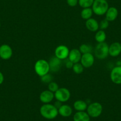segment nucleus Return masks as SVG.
Instances as JSON below:
<instances>
[{
	"label": "nucleus",
	"instance_id": "8",
	"mask_svg": "<svg viewBox=\"0 0 121 121\" xmlns=\"http://www.w3.org/2000/svg\"><path fill=\"white\" fill-rule=\"evenodd\" d=\"M80 62L84 68H90V67H92L95 63V57L92 53L82 54Z\"/></svg>",
	"mask_w": 121,
	"mask_h": 121
},
{
	"label": "nucleus",
	"instance_id": "9",
	"mask_svg": "<svg viewBox=\"0 0 121 121\" xmlns=\"http://www.w3.org/2000/svg\"><path fill=\"white\" fill-rule=\"evenodd\" d=\"M110 78L114 84H121V65L116 66L112 69Z\"/></svg>",
	"mask_w": 121,
	"mask_h": 121
},
{
	"label": "nucleus",
	"instance_id": "25",
	"mask_svg": "<svg viewBox=\"0 0 121 121\" xmlns=\"http://www.w3.org/2000/svg\"><path fill=\"white\" fill-rule=\"evenodd\" d=\"M40 79H41V81L43 83L49 84L52 81V80H53V77H52V75L51 74L48 73V74L41 77Z\"/></svg>",
	"mask_w": 121,
	"mask_h": 121
},
{
	"label": "nucleus",
	"instance_id": "29",
	"mask_svg": "<svg viewBox=\"0 0 121 121\" xmlns=\"http://www.w3.org/2000/svg\"><path fill=\"white\" fill-rule=\"evenodd\" d=\"M74 64L73 63V62H72L71 60H69V59H68V61L66 62L65 66L68 69H71V68H73V65H74Z\"/></svg>",
	"mask_w": 121,
	"mask_h": 121
},
{
	"label": "nucleus",
	"instance_id": "3",
	"mask_svg": "<svg viewBox=\"0 0 121 121\" xmlns=\"http://www.w3.org/2000/svg\"><path fill=\"white\" fill-rule=\"evenodd\" d=\"M35 71L37 75L40 77L48 74L50 71V67L49 62L45 59H39L35 64Z\"/></svg>",
	"mask_w": 121,
	"mask_h": 121
},
{
	"label": "nucleus",
	"instance_id": "31",
	"mask_svg": "<svg viewBox=\"0 0 121 121\" xmlns=\"http://www.w3.org/2000/svg\"><path fill=\"white\" fill-rule=\"evenodd\" d=\"M4 80V75H3V74L1 73V72L0 71V85L2 84L3 83Z\"/></svg>",
	"mask_w": 121,
	"mask_h": 121
},
{
	"label": "nucleus",
	"instance_id": "1",
	"mask_svg": "<svg viewBox=\"0 0 121 121\" xmlns=\"http://www.w3.org/2000/svg\"><path fill=\"white\" fill-rule=\"evenodd\" d=\"M39 112L43 117L49 120L53 119L58 115V109L53 104L50 103L43 104Z\"/></svg>",
	"mask_w": 121,
	"mask_h": 121
},
{
	"label": "nucleus",
	"instance_id": "30",
	"mask_svg": "<svg viewBox=\"0 0 121 121\" xmlns=\"http://www.w3.org/2000/svg\"><path fill=\"white\" fill-rule=\"evenodd\" d=\"M53 105H54L55 106L56 108L57 109H58L59 108H60V106L62 105V103H61V102H59V101L57 100L56 102H55V103H54V104H53Z\"/></svg>",
	"mask_w": 121,
	"mask_h": 121
},
{
	"label": "nucleus",
	"instance_id": "20",
	"mask_svg": "<svg viewBox=\"0 0 121 121\" xmlns=\"http://www.w3.org/2000/svg\"><path fill=\"white\" fill-rule=\"evenodd\" d=\"M93 14V11L91 8H86L83 9L81 11V17L82 19L87 20L89 18H91Z\"/></svg>",
	"mask_w": 121,
	"mask_h": 121
},
{
	"label": "nucleus",
	"instance_id": "2",
	"mask_svg": "<svg viewBox=\"0 0 121 121\" xmlns=\"http://www.w3.org/2000/svg\"><path fill=\"white\" fill-rule=\"evenodd\" d=\"M109 8L106 0H95L91 9L93 13L97 16H103Z\"/></svg>",
	"mask_w": 121,
	"mask_h": 121
},
{
	"label": "nucleus",
	"instance_id": "6",
	"mask_svg": "<svg viewBox=\"0 0 121 121\" xmlns=\"http://www.w3.org/2000/svg\"><path fill=\"white\" fill-rule=\"evenodd\" d=\"M54 96L56 100L61 103H65L69 100L70 99L71 93L68 88L61 87L58 88V90L54 93Z\"/></svg>",
	"mask_w": 121,
	"mask_h": 121
},
{
	"label": "nucleus",
	"instance_id": "12",
	"mask_svg": "<svg viewBox=\"0 0 121 121\" xmlns=\"http://www.w3.org/2000/svg\"><path fill=\"white\" fill-rule=\"evenodd\" d=\"M121 53V43L117 42L112 43L109 46V55L112 57H116Z\"/></svg>",
	"mask_w": 121,
	"mask_h": 121
},
{
	"label": "nucleus",
	"instance_id": "26",
	"mask_svg": "<svg viewBox=\"0 0 121 121\" xmlns=\"http://www.w3.org/2000/svg\"><path fill=\"white\" fill-rule=\"evenodd\" d=\"M58 84L55 82L52 81L48 84V90L53 93H55L59 88Z\"/></svg>",
	"mask_w": 121,
	"mask_h": 121
},
{
	"label": "nucleus",
	"instance_id": "16",
	"mask_svg": "<svg viewBox=\"0 0 121 121\" xmlns=\"http://www.w3.org/2000/svg\"><path fill=\"white\" fill-rule=\"evenodd\" d=\"M86 27L90 32H97L99 29V23L95 18H90L86 20Z\"/></svg>",
	"mask_w": 121,
	"mask_h": 121
},
{
	"label": "nucleus",
	"instance_id": "19",
	"mask_svg": "<svg viewBox=\"0 0 121 121\" xmlns=\"http://www.w3.org/2000/svg\"><path fill=\"white\" fill-rule=\"evenodd\" d=\"M87 106H87V103L85 101L82 100H76L73 104L74 109L77 112L85 111L86 110H87Z\"/></svg>",
	"mask_w": 121,
	"mask_h": 121
},
{
	"label": "nucleus",
	"instance_id": "15",
	"mask_svg": "<svg viewBox=\"0 0 121 121\" xmlns=\"http://www.w3.org/2000/svg\"><path fill=\"white\" fill-rule=\"evenodd\" d=\"M106 19L108 21L113 22L117 18L118 16V10L115 7H110L107 10L105 14Z\"/></svg>",
	"mask_w": 121,
	"mask_h": 121
},
{
	"label": "nucleus",
	"instance_id": "17",
	"mask_svg": "<svg viewBox=\"0 0 121 121\" xmlns=\"http://www.w3.org/2000/svg\"><path fill=\"white\" fill-rule=\"evenodd\" d=\"M73 113V109L68 104H62L58 109V114L62 117H67L70 116Z\"/></svg>",
	"mask_w": 121,
	"mask_h": 121
},
{
	"label": "nucleus",
	"instance_id": "7",
	"mask_svg": "<svg viewBox=\"0 0 121 121\" xmlns=\"http://www.w3.org/2000/svg\"><path fill=\"white\" fill-rule=\"evenodd\" d=\"M69 51V48L65 45H59L55 50V56L60 60H64L68 58Z\"/></svg>",
	"mask_w": 121,
	"mask_h": 121
},
{
	"label": "nucleus",
	"instance_id": "22",
	"mask_svg": "<svg viewBox=\"0 0 121 121\" xmlns=\"http://www.w3.org/2000/svg\"><path fill=\"white\" fill-rule=\"evenodd\" d=\"M79 50H80V51L82 54L92 53L93 47L91 45H89V44L84 43L80 45V48H79Z\"/></svg>",
	"mask_w": 121,
	"mask_h": 121
},
{
	"label": "nucleus",
	"instance_id": "5",
	"mask_svg": "<svg viewBox=\"0 0 121 121\" xmlns=\"http://www.w3.org/2000/svg\"><path fill=\"white\" fill-rule=\"evenodd\" d=\"M87 113L90 117L96 118L101 115L103 112V106L99 102L91 103L87 106Z\"/></svg>",
	"mask_w": 121,
	"mask_h": 121
},
{
	"label": "nucleus",
	"instance_id": "32",
	"mask_svg": "<svg viewBox=\"0 0 121 121\" xmlns=\"http://www.w3.org/2000/svg\"><path fill=\"white\" fill-rule=\"evenodd\" d=\"M0 27H1V23H0Z\"/></svg>",
	"mask_w": 121,
	"mask_h": 121
},
{
	"label": "nucleus",
	"instance_id": "21",
	"mask_svg": "<svg viewBox=\"0 0 121 121\" xmlns=\"http://www.w3.org/2000/svg\"><path fill=\"white\" fill-rule=\"evenodd\" d=\"M106 39V34L103 30H97L95 34V40L97 43L104 42Z\"/></svg>",
	"mask_w": 121,
	"mask_h": 121
},
{
	"label": "nucleus",
	"instance_id": "23",
	"mask_svg": "<svg viewBox=\"0 0 121 121\" xmlns=\"http://www.w3.org/2000/svg\"><path fill=\"white\" fill-rule=\"evenodd\" d=\"M95 0H78V4L82 9L90 8L92 6Z\"/></svg>",
	"mask_w": 121,
	"mask_h": 121
},
{
	"label": "nucleus",
	"instance_id": "13",
	"mask_svg": "<svg viewBox=\"0 0 121 121\" xmlns=\"http://www.w3.org/2000/svg\"><path fill=\"white\" fill-rule=\"evenodd\" d=\"M61 60L56 57L55 56L52 57L51 59H49V64L50 67V71L52 72L55 73V72H58V71L60 69V65H61Z\"/></svg>",
	"mask_w": 121,
	"mask_h": 121
},
{
	"label": "nucleus",
	"instance_id": "10",
	"mask_svg": "<svg viewBox=\"0 0 121 121\" xmlns=\"http://www.w3.org/2000/svg\"><path fill=\"white\" fill-rule=\"evenodd\" d=\"M13 49L11 46L7 44L0 46V58L4 60H8L13 56Z\"/></svg>",
	"mask_w": 121,
	"mask_h": 121
},
{
	"label": "nucleus",
	"instance_id": "4",
	"mask_svg": "<svg viewBox=\"0 0 121 121\" xmlns=\"http://www.w3.org/2000/svg\"><path fill=\"white\" fill-rule=\"evenodd\" d=\"M109 45L106 42L98 43L94 51L95 56L99 59H104L109 55Z\"/></svg>",
	"mask_w": 121,
	"mask_h": 121
},
{
	"label": "nucleus",
	"instance_id": "28",
	"mask_svg": "<svg viewBox=\"0 0 121 121\" xmlns=\"http://www.w3.org/2000/svg\"><path fill=\"white\" fill-rule=\"evenodd\" d=\"M67 3L69 6L74 7L78 4V0H67Z\"/></svg>",
	"mask_w": 121,
	"mask_h": 121
},
{
	"label": "nucleus",
	"instance_id": "18",
	"mask_svg": "<svg viewBox=\"0 0 121 121\" xmlns=\"http://www.w3.org/2000/svg\"><path fill=\"white\" fill-rule=\"evenodd\" d=\"M74 121H90V117L85 111L77 112L73 116Z\"/></svg>",
	"mask_w": 121,
	"mask_h": 121
},
{
	"label": "nucleus",
	"instance_id": "11",
	"mask_svg": "<svg viewBox=\"0 0 121 121\" xmlns=\"http://www.w3.org/2000/svg\"><path fill=\"white\" fill-rule=\"evenodd\" d=\"M54 93L52 92L49 90H45L40 94L39 96V100L42 103L44 104L50 103L54 99Z\"/></svg>",
	"mask_w": 121,
	"mask_h": 121
},
{
	"label": "nucleus",
	"instance_id": "24",
	"mask_svg": "<svg viewBox=\"0 0 121 121\" xmlns=\"http://www.w3.org/2000/svg\"><path fill=\"white\" fill-rule=\"evenodd\" d=\"M84 67L81 65V63H76L74 64L73 67V71L74 73L77 74H80L84 71Z\"/></svg>",
	"mask_w": 121,
	"mask_h": 121
},
{
	"label": "nucleus",
	"instance_id": "27",
	"mask_svg": "<svg viewBox=\"0 0 121 121\" xmlns=\"http://www.w3.org/2000/svg\"><path fill=\"white\" fill-rule=\"evenodd\" d=\"M109 26V22L107 20L106 18L102 20L99 23V29L100 30H105V29H108V27Z\"/></svg>",
	"mask_w": 121,
	"mask_h": 121
},
{
	"label": "nucleus",
	"instance_id": "14",
	"mask_svg": "<svg viewBox=\"0 0 121 121\" xmlns=\"http://www.w3.org/2000/svg\"><path fill=\"white\" fill-rule=\"evenodd\" d=\"M82 53L78 49H73L69 51L68 59L74 64L78 63L81 60Z\"/></svg>",
	"mask_w": 121,
	"mask_h": 121
}]
</instances>
